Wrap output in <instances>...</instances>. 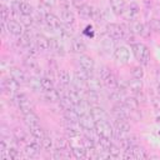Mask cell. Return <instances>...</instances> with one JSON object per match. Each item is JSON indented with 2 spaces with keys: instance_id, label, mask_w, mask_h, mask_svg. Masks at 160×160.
<instances>
[{
  "instance_id": "6da1fadb",
  "label": "cell",
  "mask_w": 160,
  "mask_h": 160,
  "mask_svg": "<svg viewBox=\"0 0 160 160\" xmlns=\"http://www.w3.org/2000/svg\"><path fill=\"white\" fill-rule=\"evenodd\" d=\"M131 51L135 56V59L141 64L146 65L150 60V50L144 42H134L131 44Z\"/></svg>"
},
{
  "instance_id": "7a4b0ae2",
  "label": "cell",
  "mask_w": 160,
  "mask_h": 160,
  "mask_svg": "<svg viewBox=\"0 0 160 160\" xmlns=\"http://www.w3.org/2000/svg\"><path fill=\"white\" fill-rule=\"evenodd\" d=\"M95 131L100 136H105L109 139H112L115 136V129L114 126L105 119V120H99L95 122Z\"/></svg>"
},
{
  "instance_id": "3957f363",
  "label": "cell",
  "mask_w": 160,
  "mask_h": 160,
  "mask_svg": "<svg viewBox=\"0 0 160 160\" xmlns=\"http://www.w3.org/2000/svg\"><path fill=\"white\" fill-rule=\"evenodd\" d=\"M114 129H115V136L120 140V139H124L128 136V134L130 132L131 125L128 121V119H115Z\"/></svg>"
},
{
  "instance_id": "277c9868",
  "label": "cell",
  "mask_w": 160,
  "mask_h": 160,
  "mask_svg": "<svg viewBox=\"0 0 160 160\" xmlns=\"http://www.w3.org/2000/svg\"><path fill=\"white\" fill-rule=\"evenodd\" d=\"M100 79L104 84V86H106L108 89H115L116 85H118V79L116 76L112 74V71L106 68V66H102L101 70H100Z\"/></svg>"
},
{
  "instance_id": "5b68a950",
  "label": "cell",
  "mask_w": 160,
  "mask_h": 160,
  "mask_svg": "<svg viewBox=\"0 0 160 160\" xmlns=\"http://www.w3.org/2000/svg\"><path fill=\"white\" fill-rule=\"evenodd\" d=\"M12 100H14L15 105L20 109V111H21L22 114H25V112L32 110L31 101H30V99L28 98L26 94H15V95L12 96Z\"/></svg>"
},
{
  "instance_id": "8992f818",
  "label": "cell",
  "mask_w": 160,
  "mask_h": 160,
  "mask_svg": "<svg viewBox=\"0 0 160 160\" xmlns=\"http://www.w3.org/2000/svg\"><path fill=\"white\" fill-rule=\"evenodd\" d=\"M106 30H108L109 36H111L114 40H122V39H125V36H126V30H125V28H124L122 25H120V24H116V22H110V24H108Z\"/></svg>"
},
{
  "instance_id": "52a82bcc",
  "label": "cell",
  "mask_w": 160,
  "mask_h": 160,
  "mask_svg": "<svg viewBox=\"0 0 160 160\" xmlns=\"http://www.w3.org/2000/svg\"><path fill=\"white\" fill-rule=\"evenodd\" d=\"M130 29H131L130 31H131L132 34L139 35V36H142V38H146V36H149V34H150V28H149V25H145V24L141 22V21H136V20L131 21Z\"/></svg>"
},
{
  "instance_id": "ba28073f",
  "label": "cell",
  "mask_w": 160,
  "mask_h": 160,
  "mask_svg": "<svg viewBox=\"0 0 160 160\" xmlns=\"http://www.w3.org/2000/svg\"><path fill=\"white\" fill-rule=\"evenodd\" d=\"M112 52H114V58H115V60L118 62H120V64H128L129 62L130 51H129V49L126 46H124V45L116 46Z\"/></svg>"
},
{
  "instance_id": "9c48e42d",
  "label": "cell",
  "mask_w": 160,
  "mask_h": 160,
  "mask_svg": "<svg viewBox=\"0 0 160 160\" xmlns=\"http://www.w3.org/2000/svg\"><path fill=\"white\" fill-rule=\"evenodd\" d=\"M19 86H20V84H19L16 80H14L11 76H10L9 79H5V80L2 81V84H1L2 91H4L5 94L10 95V96H14L15 94H18Z\"/></svg>"
},
{
  "instance_id": "30bf717a",
  "label": "cell",
  "mask_w": 160,
  "mask_h": 160,
  "mask_svg": "<svg viewBox=\"0 0 160 160\" xmlns=\"http://www.w3.org/2000/svg\"><path fill=\"white\" fill-rule=\"evenodd\" d=\"M40 148H41V140L35 139L34 141L26 144V146L24 148V154H25V156H28V158H35V156L39 154Z\"/></svg>"
},
{
  "instance_id": "8fae6325",
  "label": "cell",
  "mask_w": 160,
  "mask_h": 160,
  "mask_svg": "<svg viewBox=\"0 0 160 160\" xmlns=\"http://www.w3.org/2000/svg\"><path fill=\"white\" fill-rule=\"evenodd\" d=\"M139 5L136 2H131L130 5H126L124 12H122V18L128 21H134L136 19V16L139 15Z\"/></svg>"
},
{
  "instance_id": "7c38bea8",
  "label": "cell",
  "mask_w": 160,
  "mask_h": 160,
  "mask_svg": "<svg viewBox=\"0 0 160 160\" xmlns=\"http://www.w3.org/2000/svg\"><path fill=\"white\" fill-rule=\"evenodd\" d=\"M6 28H8V31H9L11 35L16 36V38H20V36L24 34L22 24L19 22L18 20H10V19H9L8 22H6Z\"/></svg>"
},
{
  "instance_id": "4fadbf2b",
  "label": "cell",
  "mask_w": 160,
  "mask_h": 160,
  "mask_svg": "<svg viewBox=\"0 0 160 160\" xmlns=\"http://www.w3.org/2000/svg\"><path fill=\"white\" fill-rule=\"evenodd\" d=\"M79 65L82 70L88 71L89 74H92L94 68H95V62H94L92 58H90L89 55H85V54H81L79 56Z\"/></svg>"
},
{
  "instance_id": "5bb4252c",
  "label": "cell",
  "mask_w": 160,
  "mask_h": 160,
  "mask_svg": "<svg viewBox=\"0 0 160 160\" xmlns=\"http://www.w3.org/2000/svg\"><path fill=\"white\" fill-rule=\"evenodd\" d=\"M79 122H80L82 130H85V131L95 130V122H96V121L91 118L90 112L84 114V115H80V118H79Z\"/></svg>"
},
{
  "instance_id": "9a60e30c",
  "label": "cell",
  "mask_w": 160,
  "mask_h": 160,
  "mask_svg": "<svg viewBox=\"0 0 160 160\" xmlns=\"http://www.w3.org/2000/svg\"><path fill=\"white\" fill-rule=\"evenodd\" d=\"M44 21H45L46 26L49 29H51V30H59L61 28V25H62L61 20L55 14H52V12H48L46 16L44 18Z\"/></svg>"
},
{
  "instance_id": "2e32d148",
  "label": "cell",
  "mask_w": 160,
  "mask_h": 160,
  "mask_svg": "<svg viewBox=\"0 0 160 160\" xmlns=\"http://www.w3.org/2000/svg\"><path fill=\"white\" fill-rule=\"evenodd\" d=\"M10 76H11L14 80H16L20 85L28 84V81H29V78H28L26 72H25L24 70L19 69V68H11V69H10Z\"/></svg>"
},
{
  "instance_id": "e0dca14e",
  "label": "cell",
  "mask_w": 160,
  "mask_h": 160,
  "mask_svg": "<svg viewBox=\"0 0 160 160\" xmlns=\"http://www.w3.org/2000/svg\"><path fill=\"white\" fill-rule=\"evenodd\" d=\"M129 111L130 110L122 102H118L116 105H114V108L111 110L115 119H128L129 118Z\"/></svg>"
},
{
  "instance_id": "ac0fdd59",
  "label": "cell",
  "mask_w": 160,
  "mask_h": 160,
  "mask_svg": "<svg viewBox=\"0 0 160 160\" xmlns=\"http://www.w3.org/2000/svg\"><path fill=\"white\" fill-rule=\"evenodd\" d=\"M24 66L26 68V70H29V72L31 74V75H39L40 74V66H39V64H38V61L32 58V56H28V58H25V60H24Z\"/></svg>"
},
{
  "instance_id": "d6986e66",
  "label": "cell",
  "mask_w": 160,
  "mask_h": 160,
  "mask_svg": "<svg viewBox=\"0 0 160 160\" xmlns=\"http://www.w3.org/2000/svg\"><path fill=\"white\" fill-rule=\"evenodd\" d=\"M39 49V51H49L50 50V39H48L45 35H41V34H38L36 38H35V41H34Z\"/></svg>"
},
{
  "instance_id": "ffe728a7",
  "label": "cell",
  "mask_w": 160,
  "mask_h": 160,
  "mask_svg": "<svg viewBox=\"0 0 160 160\" xmlns=\"http://www.w3.org/2000/svg\"><path fill=\"white\" fill-rule=\"evenodd\" d=\"M22 116H24V122L26 124L28 128H32V126L40 125V118H39L32 110H30V111L22 114Z\"/></svg>"
},
{
  "instance_id": "44dd1931",
  "label": "cell",
  "mask_w": 160,
  "mask_h": 160,
  "mask_svg": "<svg viewBox=\"0 0 160 160\" xmlns=\"http://www.w3.org/2000/svg\"><path fill=\"white\" fill-rule=\"evenodd\" d=\"M104 84H102V81H101V79L100 78H98V76H94L92 74L89 76V79L86 80V88H88V90H94V91H99L100 89H101V86H102Z\"/></svg>"
},
{
  "instance_id": "7402d4cb",
  "label": "cell",
  "mask_w": 160,
  "mask_h": 160,
  "mask_svg": "<svg viewBox=\"0 0 160 160\" xmlns=\"http://www.w3.org/2000/svg\"><path fill=\"white\" fill-rule=\"evenodd\" d=\"M90 115H91V118L95 120V121H99V120H105L106 118H108V114H106V111L102 109V108H100V106H98V105H94L92 108H90Z\"/></svg>"
},
{
  "instance_id": "603a6c76",
  "label": "cell",
  "mask_w": 160,
  "mask_h": 160,
  "mask_svg": "<svg viewBox=\"0 0 160 160\" xmlns=\"http://www.w3.org/2000/svg\"><path fill=\"white\" fill-rule=\"evenodd\" d=\"M60 98H61V94L55 88L50 89V90H44V99L48 102H58V101H60Z\"/></svg>"
},
{
  "instance_id": "cb8c5ba5",
  "label": "cell",
  "mask_w": 160,
  "mask_h": 160,
  "mask_svg": "<svg viewBox=\"0 0 160 160\" xmlns=\"http://www.w3.org/2000/svg\"><path fill=\"white\" fill-rule=\"evenodd\" d=\"M110 8L115 15H122L126 4L124 0H110Z\"/></svg>"
},
{
  "instance_id": "d4e9b609",
  "label": "cell",
  "mask_w": 160,
  "mask_h": 160,
  "mask_svg": "<svg viewBox=\"0 0 160 160\" xmlns=\"http://www.w3.org/2000/svg\"><path fill=\"white\" fill-rule=\"evenodd\" d=\"M71 49L74 52H78V54H84L85 50H86V45L85 42L82 41V39L80 38H74L71 40Z\"/></svg>"
},
{
  "instance_id": "484cf974",
  "label": "cell",
  "mask_w": 160,
  "mask_h": 160,
  "mask_svg": "<svg viewBox=\"0 0 160 160\" xmlns=\"http://www.w3.org/2000/svg\"><path fill=\"white\" fill-rule=\"evenodd\" d=\"M126 151H129L131 155H132V158L134 159H145V158H148V154H146V151H145V149L144 148H141V146H139V145H134V146H131L129 150H126Z\"/></svg>"
},
{
  "instance_id": "4316f807",
  "label": "cell",
  "mask_w": 160,
  "mask_h": 160,
  "mask_svg": "<svg viewBox=\"0 0 160 160\" xmlns=\"http://www.w3.org/2000/svg\"><path fill=\"white\" fill-rule=\"evenodd\" d=\"M50 50L58 55H64V52H65L62 42L60 41V39H56V38L50 39Z\"/></svg>"
},
{
  "instance_id": "83f0119b",
  "label": "cell",
  "mask_w": 160,
  "mask_h": 160,
  "mask_svg": "<svg viewBox=\"0 0 160 160\" xmlns=\"http://www.w3.org/2000/svg\"><path fill=\"white\" fill-rule=\"evenodd\" d=\"M66 94H68V96L70 98V100H71V102L74 104V106H75L76 104H79V102L81 101V99H82L81 92H80L78 89H75L72 85H71V88H70L69 90H66Z\"/></svg>"
},
{
  "instance_id": "f1b7e54d",
  "label": "cell",
  "mask_w": 160,
  "mask_h": 160,
  "mask_svg": "<svg viewBox=\"0 0 160 160\" xmlns=\"http://www.w3.org/2000/svg\"><path fill=\"white\" fill-rule=\"evenodd\" d=\"M60 18H61V21L64 24H70L72 25L75 22V15L72 11H70L69 9H62L61 12H60Z\"/></svg>"
},
{
  "instance_id": "f546056e",
  "label": "cell",
  "mask_w": 160,
  "mask_h": 160,
  "mask_svg": "<svg viewBox=\"0 0 160 160\" xmlns=\"http://www.w3.org/2000/svg\"><path fill=\"white\" fill-rule=\"evenodd\" d=\"M84 98L90 105H96L100 100L99 91H94V90H86L85 94H84Z\"/></svg>"
},
{
  "instance_id": "4dcf8cb0",
  "label": "cell",
  "mask_w": 160,
  "mask_h": 160,
  "mask_svg": "<svg viewBox=\"0 0 160 160\" xmlns=\"http://www.w3.org/2000/svg\"><path fill=\"white\" fill-rule=\"evenodd\" d=\"M128 89H129L132 94H136V92H139V91H142V80H141V79H135V78H132V80L129 81Z\"/></svg>"
},
{
  "instance_id": "1f68e13d",
  "label": "cell",
  "mask_w": 160,
  "mask_h": 160,
  "mask_svg": "<svg viewBox=\"0 0 160 160\" xmlns=\"http://www.w3.org/2000/svg\"><path fill=\"white\" fill-rule=\"evenodd\" d=\"M28 85H29L30 89L34 90V91H40V90H42V86H41V78H38V75H32L31 78H29Z\"/></svg>"
},
{
  "instance_id": "d6a6232c",
  "label": "cell",
  "mask_w": 160,
  "mask_h": 160,
  "mask_svg": "<svg viewBox=\"0 0 160 160\" xmlns=\"http://www.w3.org/2000/svg\"><path fill=\"white\" fill-rule=\"evenodd\" d=\"M58 79H59V82L62 86H69L71 84V76H70V72L68 70H60L59 75H58Z\"/></svg>"
},
{
  "instance_id": "836d02e7",
  "label": "cell",
  "mask_w": 160,
  "mask_h": 160,
  "mask_svg": "<svg viewBox=\"0 0 160 160\" xmlns=\"http://www.w3.org/2000/svg\"><path fill=\"white\" fill-rule=\"evenodd\" d=\"M74 108H75V110L78 111L79 115H84V114H88L90 111V104L85 100V98H82L81 101L79 104H76Z\"/></svg>"
},
{
  "instance_id": "e575fe53",
  "label": "cell",
  "mask_w": 160,
  "mask_h": 160,
  "mask_svg": "<svg viewBox=\"0 0 160 160\" xmlns=\"http://www.w3.org/2000/svg\"><path fill=\"white\" fill-rule=\"evenodd\" d=\"M71 151H72V156L75 159H85V158H88V151H86V149L82 145L72 146Z\"/></svg>"
},
{
  "instance_id": "d590c367",
  "label": "cell",
  "mask_w": 160,
  "mask_h": 160,
  "mask_svg": "<svg viewBox=\"0 0 160 160\" xmlns=\"http://www.w3.org/2000/svg\"><path fill=\"white\" fill-rule=\"evenodd\" d=\"M64 118H65L66 121H79L80 115L78 114L75 108H70V109L64 110Z\"/></svg>"
},
{
  "instance_id": "8d00e7d4",
  "label": "cell",
  "mask_w": 160,
  "mask_h": 160,
  "mask_svg": "<svg viewBox=\"0 0 160 160\" xmlns=\"http://www.w3.org/2000/svg\"><path fill=\"white\" fill-rule=\"evenodd\" d=\"M29 130H30V134H31V136H32L34 139H39V140H41V139L46 135V134H45V130H44L40 125L29 128Z\"/></svg>"
},
{
  "instance_id": "74e56055",
  "label": "cell",
  "mask_w": 160,
  "mask_h": 160,
  "mask_svg": "<svg viewBox=\"0 0 160 160\" xmlns=\"http://www.w3.org/2000/svg\"><path fill=\"white\" fill-rule=\"evenodd\" d=\"M94 11H95V9H94L91 5H88V4H85L84 6H81V8L79 9V14H80L82 18H86V19L92 18Z\"/></svg>"
},
{
  "instance_id": "f35d334b",
  "label": "cell",
  "mask_w": 160,
  "mask_h": 160,
  "mask_svg": "<svg viewBox=\"0 0 160 160\" xmlns=\"http://www.w3.org/2000/svg\"><path fill=\"white\" fill-rule=\"evenodd\" d=\"M122 104L131 111V110H136L138 109V106H139V102H138V100L135 99V96L134 98H130V96H125L124 98V100H122Z\"/></svg>"
},
{
  "instance_id": "ab89813d",
  "label": "cell",
  "mask_w": 160,
  "mask_h": 160,
  "mask_svg": "<svg viewBox=\"0 0 160 160\" xmlns=\"http://www.w3.org/2000/svg\"><path fill=\"white\" fill-rule=\"evenodd\" d=\"M101 46L105 51H110V50H115L116 46H114V39L111 36H108V38H104L102 41H101Z\"/></svg>"
},
{
  "instance_id": "60d3db41",
  "label": "cell",
  "mask_w": 160,
  "mask_h": 160,
  "mask_svg": "<svg viewBox=\"0 0 160 160\" xmlns=\"http://www.w3.org/2000/svg\"><path fill=\"white\" fill-rule=\"evenodd\" d=\"M52 146H54V141L50 136L45 135L42 139H41V149H44L45 151H50L52 150Z\"/></svg>"
},
{
  "instance_id": "b9f144b4",
  "label": "cell",
  "mask_w": 160,
  "mask_h": 160,
  "mask_svg": "<svg viewBox=\"0 0 160 160\" xmlns=\"http://www.w3.org/2000/svg\"><path fill=\"white\" fill-rule=\"evenodd\" d=\"M32 11H34V9L29 2H26V1L20 2V12H21V15H31Z\"/></svg>"
},
{
  "instance_id": "7bdbcfd3",
  "label": "cell",
  "mask_w": 160,
  "mask_h": 160,
  "mask_svg": "<svg viewBox=\"0 0 160 160\" xmlns=\"http://www.w3.org/2000/svg\"><path fill=\"white\" fill-rule=\"evenodd\" d=\"M41 86H42V90L54 89V81H52V79L49 78V76H42L41 78Z\"/></svg>"
},
{
  "instance_id": "ee69618b",
  "label": "cell",
  "mask_w": 160,
  "mask_h": 160,
  "mask_svg": "<svg viewBox=\"0 0 160 160\" xmlns=\"http://www.w3.org/2000/svg\"><path fill=\"white\" fill-rule=\"evenodd\" d=\"M149 28L151 31L156 32V34H160V19L159 18H154L149 21Z\"/></svg>"
},
{
  "instance_id": "f6af8a7d",
  "label": "cell",
  "mask_w": 160,
  "mask_h": 160,
  "mask_svg": "<svg viewBox=\"0 0 160 160\" xmlns=\"http://www.w3.org/2000/svg\"><path fill=\"white\" fill-rule=\"evenodd\" d=\"M144 75H145V72H144V69L141 66L132 68V70H131V76L132 78H135V79H142Z\"/></svg>"
},
{
  "instance_id": "bcb514c9",
  "label": "cell",
  "mask_w": 160,
  "mask_h": 160,
  "mask_svg": "<svg viewBox=\"0 0 160 160\" xmlns=\"http://www.w3.org/2000/svg\"><path fill=\"white\" fill-rule=\"evenodd\" d=\"M20 22L22 24V25H25V26H31L32 24H34V19L31 18V15H20Z\"/></svg>"
},
{
  "instance_id": "7dc6e473",
  "label": "cell",
  "mask_w": 160,
  "mask_h": 160,
  "mask_svg": "<svg viewBox=\"0 0 160 160\" xmlns=\"http://www.w3.org/2000/svg\"><path fill=\"white\" fill-rule=\"evenodd\" d=\"M120 150H121V148H119L115 144H111L110 148H109V154H110L111 158H119L120 156Z\"/></svg>"
},
{
  "instance_id": "c3c4849f",
  "label": "cell",
  "mask_w": 160,
  "mask_h": 160,
  "mask_svg": "<svg viewBox=\"0 0 160 160\" xmlns=\"http://www.w3.org/2000/svg\"><path fill=\"white\" fill-rule=\"evenodd\" d=\"M1 21L2 22H8V20H9V16H10V9L9 8H6L5 5H1Z\"/></svg>"
},
{
  "instance_id": "681fc988",
  "label": "cell",
  "mask_w": 160,
  "mask_h": 160,
  "mask_svg": "<svg viewBox=\"0 0 160 160\" xmlns=\"http://www.w3.org/2000/svg\"><path fill=\"white\" fill-rule=\"evenodd\" d=\"M14 138H15V140L24 141V140H26V134H25V131L22 129H16L14 131Z\"/></svg>"
},
{
  "instance_id": "f907efd6",
  "label": "cell",
  "mask_w": 160,
  "mask_h": 160,
  "mask_svg": "<svg viewBox=\"0 0 160 160\" xmlns=\"http://www.w3.org/2000/svg\"><path fill=\"white\" fill-rule=\"evenodd\" d=\"M8 156H9V160H15L19 158V151L16 150V148L14 146H10L9 148V151H8Z\"/></svg>"
},
{
  "instance_id": "816d5d0a",
  "label": "cell",
  "mask_w": 160,
  "mask_h": 160,
  "mask_svg": "<svg viewBox=\"0 0 160 160\" xmlns=\"http://www.w3.org/2000/svg\"><path fill=\"white\" fill-rule=\"evenodd\" d=\"M71 2L76 9H80L81 6H84L86 4V0H71Z\"/></svg>"
},
{
  "instance_id": "f5cc1de1",
  "label": "cell",
  "mask_w": 160,
  "mask_h": 160,
  "mask_svg": "<svg viewBox=\"0 0 160 160\" xmlns=\"http://www.w3.org/2000/svg\"><path fill=\"white\" fill-rule=\"evenodd\" d=\"M135 99L138 100V102L140 104H142V102H145V96H144V94H142V91H139V92H136L135 94Z\"/></svg>"
},
{
  "instance_id": "db71d44e",
  "label": "cell",
  "mask_w": 160,
  "mask_h": 160,
  "mask_svg": "<svg viewBox=\"0 0 160 160\" xmlns=\"http://www.w3.org/2000/svg\"><path fill=\"white\" fill-rule=\"evenodd\" d=\"M41 1H42V4H44L45 6H48V8L54 6V5L56 4V0H41Z\"/></svg>"
},
{
  "instance_id": "11a10c76",
  "label": "cell",
  "mask_w": 160,
  "mask_h": 160,
  "mask_svg": "<svg viewBox=\"0 0 160 160\" xmlns=\"http://www.w3.org/2000/svg\"><path fill=\"white\" fill-rule=\"evenodd\" d=\"M152 104L155 105V108H156L158 110H160V96L154 98V99H152Z\"/></svg>"
},
{
  "instance_id": "9f6ffc18",
  "label": "cell",
  "mask_w": 160,
  "mask_h": 160,
  "mask_svg": "<svg viewBox=\"0 0 160 160\" xmlns=\"http://www.w3.org/2000/svg\"><path fill=\"white\" fill-rule=\"evenodd\" d=\"M156 91H158V96H160V82L158 84V88H156Z\"/></svg>"
},
{
  "instance_id": "6f0895ef",
  "label": "cell",
  "mask_w": 160,
  "mask_h": 160,
  "mask_svg": "<svg viewBox=\"0 0 160 160\" xmlns=\"http://www.w3.org/2000/svg\"><path fill=\"white\" fill-rule=\"evenodd\" d=\"M16 1H19V2H22V1H25V0H16Z\"/></svg>"
}]
</instances>
